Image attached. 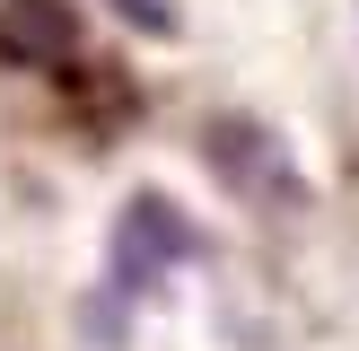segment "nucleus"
Returning a JSON list of instances; mask_svg holds the SVG:
<instances>
[{
    "instance_id": "3",
    "label": "nucleus",
    "mask_w": 359,
    "mask_h": 351,
    "mask_svg": "<svg viewBox=\"0 0 359 351\" xmlns=\"http://www.w3.org/2000/svg\"><path fill=\"white\" fill-rule=\"evenodd\" d=\"M123 18H132L140 35H175V0H114Z\"/></svg>"
},
{
    "instance_id": "1",
    "label": "nucleus",
    "mask_w": 359,
    "mask_h": 351,
    "mask_svg": "<svg viewBox=\"0 0 359 351\" xmlns=\"http://www.w3.org/2000/svg\"><path fill=\"white\" fill-rule=\"evenodd\" d=\"M193 220L167 202V193H132L123 202V220H114V255H105V290L114 298H149L167 272H184L193 263Z\"/></svg>"
},
{
    "instance_id": "2",
    "label": "nucleus",
    "mask_w": 359,
    "mask_h": 351,
    "mask_svg": "<svg viewBox=\"0 0 359 351\" xmlns=\"http://www.w3.org/2000/svg\"><path fill=\"white\" fill-rule=\"evenodd\" d=\"M202 158L219 167L228 193H245V202H263V211H298V202H307L298 158L280 150V132H272V123H255V114H219V123L202 132Z\"/></svg>"
}]
</instances>
